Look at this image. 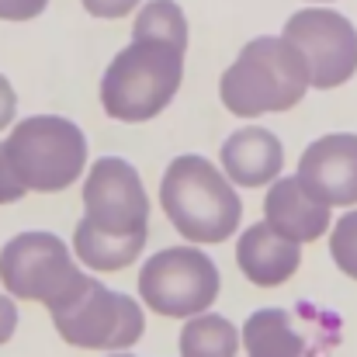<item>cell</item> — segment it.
I'll list each match as a JSON object with an SVG mask.
<instances>
[{
  "label": "cell",
  "instance_id": "cell-1",
  "mask_svg": "<svg viewBox=\"0 0 357 357\" xmlns=\"http://www.w3.org/2000/svg\"><path fill=\"white\" fill-rule=\"evenodd\" d=\"M312 87L302 52L281 35H260L239 49L219 80V98L236 119H260L295 108Z\"/></svg>",
  "mask_w": 357,
  "mask_h": 357
},
{
  "label": "cell",
  "instance_id": "cell-2",
  "mask_svg": "<svg viewBox=\"0 0 357 357\" xmlns=\"http://www.w3.org/2000/svg\"><path fill=\"white\" fill-rule=\"evenodd\" d=\"M160 205L170 226L195 246L229 239L243 219V205L229 177L198 153H184L167 163L160 181Z\"/></svg>",
  "mask_w": 357,
  "mask_h": 357
},
{
  "label": "cell",
  "instance_id": "cell-3",
  "mask_svg": "<svg viewBox=\"0 0 357 357\" xmlns=\"http://www.w3.org/2000/svg\"><path fill=\"white\" fill-rule=\"evenodd\" d=\"M184 52L170 42L132 38L101 77V105L115 121L156 119L181 91Z\"/></svg>",
  "mask_w": 357,
  "mask_h": 357
},
{
  "label": "cell",
  "instance_id": "cell-4",
  "mask_svg": "<svg viewBox=\"0 0 357 357\" xmlns=\"http://www.w3.org/2000/svg\"><path fill=\"white\" fill-rule=\"evenodd\" d=\"M14 177L24 191L52 195L66 191L80 181L87 163V135L77 121L59 115H31L21 119L10 135L0 142Z\"/></svg>",
  "mask_w": 357,
  "mask_h": 357
},
{
  "label": "cell",
  "instance_id": "cell-5",
  "mask_svg": "<svg viewBox=\"0 0 357 357\" xmlns=\"http://www.w3.org/2000/svg\"><path fill=\"white\" fill-rule=\"evenodd\" d=\"M0 284L10 298L42 302L52 312H63L87 284L84 267L56 233H17L0 250Z\"/></svg>",
  "mask_w": 357,
  "mask_h": 357
},
{
  "label": "cell",
  "instance_id": "cell-6",
  "mask_svg": "<svg viewBox=\"0 0 357 357\" xmlns=\"http://www.w3.org/2000/svg\"><path fill=\"white\" fill-rule=\"evenodd\" d=\"M219 267L198 246H167L139 271V298L167 319H195L219 298Z\"/></svg>",
  "mask_w": 357,
  "mask_h": 357
},
{
  "label": "cell",
  "instance_id": "cell-7",
  "mask_svg": "<svg viewBox=\"0 0 357 357\" xmlns=\"http://www.w3.org/2000/svg\"><path fill=\"white\" fill-rule=\"evenodd\" d=\"M56 333L84 351H128L146 333V312L125 291L105 288L98 278H87L84 291L63 309L52 312Z\"/></svg>",
  "mask_w": 357,
  "mask_h": 357
},
{
  "label": "cell",
  "instance_id": "cell-8",
  "mask_svg": "<svg viewBox=\"0 0 357 357\" xmlns=\"http://www.w3.org/2000/svg\"><path fill=\"white\" fill-rule=\"evenodd\" d=\"M281 38L302 52L316 91H333L357 73V28L340 10L305 7L284 21Z\"/></svg>",
  "mask_w": 357,
  "mask_h": 357
},
{
  "label": "cell",
  "instance_id": "cell-9",
  "mask_svg": "<svg viewBox=\"0 0 357 357\" xmlns=\"http://www.w3.org/2000/svg\"><path fill=\"white\" fill-rule=\"evenodd\" d=\"M84 219L108 236L149 233V198L139 170L121 156H101L84 181Z\"/></svg>",
  "mask_w": 357,
  "mask_h": 357
},
{
  "label": "cell",
  "instance_id": "cell-10",
  "mask_svg": "<svg viewBox=\"0 0 357 357\" xmlns=\"http://www.w3.org/2000/svg\"><path fill=\"white\" fill-rule=\"evenodd\" d=\"M298 184L326 208L357 205V135L330 132L305 146L298 160Z\"/></svg>",
  "mask_w": 357,
  "mask_h": 357
},
{
  "label": "cell",
  "instance_id": "cell-11",
  "mask_svg": "<svg viewBox=\"0 0 357 357\" xmlns=\"http://www.w3.org/2000/svg\"><path fill=\"white\" fill-rule=\"evenodd\" d=\"M264 222L288 243H312L319 239L330 226V208L323 202H316L302 184L298 177H278L271 188H267V198H264Z\"/></svg>",
  "mask_w": 357,
  "mask_h": 357
},
{
  "label": "cell",
  "instance_id": "cell-12",
  "mask_svg": "<svg viewBox=\"0 0 357 357\" xmlns=\"http://www.w3.org/2000/svg\"><path fill=\"white\" fill-rule=\"evenodd\" d=\"M284 146L264 125H243L222 142V174L239 188H264L281 177Z\"/></svg>",
  "mask_w": 357,
  "mask_h": 357
},
{
  "label": "cell",
  "instance_id": "cell-13",
  "mask_svg": "<svg viewBox=\"0 0 357 357\" xmlns=\"http://www.w3.org/2000/svg\"><path fill=\"white\" fill-rule=\"evenodd\" d=\"M239 271L250 284L257 288H278L284 284L298 264H302V246L281 239L267 222H253L250 229L239 233L236 243Z\"/></svg>",
  "mask_w": 357,
  "mask_h": 357
},
{
  "label": "cell",
  "instance_id": "cell-14",
  "mask_svg": "<svg viewBox=\"0 0 357 357\" xmlns=\"http://www.w3.org/2000/svg\"><path fill=\"white\" fill-rule=\"evenodd\" d=\"M239 340L246 347V357H302L305 344L291 330V316L284 309H257L239 330Z\"/></svg>",
  "mask_w": 357,
  "mask_h": 357
},
{
  "label": "cell",
  "instance_id": "cell-15",
  "mask_svg": "<svg viewBox=\"0 0 357 357\" xmlns=\"http://www.w3.org/2000/svg\"><path fill=\"white\" fill-rule=\"evenodd\" d=\"M146 239H149V233H139V236H108V233L94 229L87 219H80L77 229H73V257L84 267H91V271H121V267H128L142 253Z\"/></svg>",
  "mask_w": 357,
  "mask_h": 357
},
{
  "label": "cell",
  "instance_id": "cell-16",
  "mask_svg": "<svg viewBox=\"0 0 357 357\" xmlns=\"http://www.w3.org/2000/svg\"><path fill=\"white\" fill-rule=\"evenodd\" d=\"M239 344V330L215 312L195 316L181 330V357H236Z\"/></svg>",
  "mask_w": 357,
  "mask_h": 357
},
{
  "label": "cell",
  "instance_id": "cell-17",
  "mask_svg": "<svg viewBox=\"0 0 357 357\" xmlns=\"http://www.w3.org/2000/svg\"><path fill=\"white\" fill-rule=\"evenodd\" d=\"M132 38L170 42L184 52L188 49V17L177 7V0H146L139 7V17L132 21Z\"/></svg>",
  "mask_w": 357,
  "mask_h": 357
},
{
  "label": "cell",
  "instance_id": "cell-18",
  "mask_svg": "<svg viewBox=\"0 0 357 357\" xmlns=\"http://www.w3.org/2000/svg\"><path fill=\"white\" fill-rule=\"evenodd\" d=\"M330 257L333 264L357 281V208H351L347 215H340L330 229Z\"/></svg>",
  "mask_w": 357,
  "mask_h": 357
},
{
  "label": "cell",
  "instance_id": "cell-19",
  "mask_svg": "<svg viewBox=\"0 0 357 357\" xmlns=\"http://www.w3.org/2000/svg\"><path fill=\"white\" fill-rule=\"evenodd\" d=\"M49 0H0V21H28L38 17Z\"/></svg>",
  "mask_w": 357,
  "mask_h": 357
},
{
  "label": "cell",
  "instance_id": "cell-20",
  "mask_svg": "<svg viewBox=\"0 0 357 357\" xmlns=\"http://www.w3.org/2000/svg\"><path fill=\"white\" fill-rule=\"evenodd\" d=\"M28 191H24V184L14 177V170H10V163H7V156H3V149H0V205H14V202H21Z\"/></svg>",
  "mask_w": 357,
  "mask_h": 357
},
{
  "label": "cell",
  "instance_id": "cell-21",
  "mask_svg": "<svg viewBox=\"0 0 357 357\" xmlns=\"http://www.w3.org/2000/svg\"><path fill=\"white\" fill-rule=\"evenodd\" d=\"M84 7L94 17H125L132 7H139V0H84Z\"/></svg>",
  "mask_w": 357,
  "mask_h": 357
},
{
  "label": "cell",
  "instance_id": "cell-22",
  "mask_svg": "<svg viewBox=\"0 0 357 357\" xmlns=\"http://www.w3.org/2000/svg\"><path fill=\"white\" fill-rule=\"evenodd\" d=\"M14 330H17V305L7 291H0V347L14 337Z\"/></svg>",
  "mask_w": 357,
  "mask_h": 357
},
{
  "label": "cell",
  "instance_id": "cell-23",
  "mask_svg": "<svg viewBox=\"0 0 357 357\" xmlns=\"http://www.w3.org/2000/svg\"><path fill=\"white\" fill-rule=\"evenodd\" d=\"M14 112H17V94H14L10 80L0 73V128H7L14 121Z\"/></svg>",
  "mask_w": 357,
  "mask_h": 357
},
{
  "label": "cell",
  "instance_id": "cell-24",
  "mask_svg": "<svg viewBox=\"0 0 357 357\" xmlns=\"http://www.w3.org/2000/svg\"><path fill=\"white\" fill-rule=\"evenodd\" d=\"M108 357H135V354H108Z\"/></svg>",
  "mask_w": 357,
  "mask_h": 357
},
{
  "label": "cell",
  "instance_id": "cell-25",
  "mask_svg": "<svg viewBox=\"0 0 357 357\" xmlns=\"http://www.w3.org/2000/svg\"><path fill=\"white\" fill-rule=\"evenodd\" d=\"M316 3H323V0H316Z\"/></svg>",
  "mask_w": 357,
  "mask_h": 357
}]
</instances>
